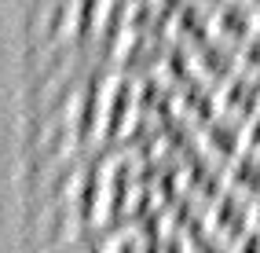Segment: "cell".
Returning <instances> with one entry per match:
<instances>
[{
	"label": "cell",
	"instance_id": "cell-1",
	"mask_svg": "<svg viewBox=\"0 0 260 253\" xmlns=\"http://www.w3.org/2000/svg\"><path fill=\"white\" fill-rule=\"evenodd\" d=\"M205 228L213 235H220L228 246H235L242 235L253 228V202L223 187L209 206H205Z\"/></svg>",
	"mask_w": 260,
	"mask_h": 253
},
{
	"label": "cell",
	"instance_id": "cell-2",
	"mask_svg": "<svg viewBox=\"0 0 260 253\" xmlns=\"http://www.w3.org/2000/svg\"><path fill=\"white\" fill-rule=\"evenodd\" d=\"M242 147H246V125L235 121V117L216 114V117H209V121L202 125V150H205V158L228 165Z\"/></svg>",
	"mask_w": 260,
	"mask_h": 253
},
{
	"label": "cell",
	"instance_id": "cell-3",
	"mask_svg": "<svg viewBox=\"0 0 260 253\" xmlns=\"http://www.w3.org/2000/svg\"><path fill=\"white\" fill-rule=\"evenodd\" d=\"M216 103H220V114H228V117L246 125L249 117L260 114V81L238 70L235 77H228L216 88Z\"/></svg>",
	"mask_w": 260,
	"mask_h": 253
},
{
	"label": "cell",
	"instance_id": "cell-4",
	"mask_svg": "<svg viewBox=\"0 0 260 253\" xmlns=\"http://www.w3.org/2000/svg\"><path fill=\"white\" fill-rule=\"evenodd\" d=\"M256 33V8L246 0H223L213 8V37H220L223 44H246Z\"/></svg>",
	"mask_w": 260,
	"mask_h": 253
},
{
	"label": "cell",
	"instance_id": "cell-5",
	"mask_svg": "<svg viewBox=\"0 0 260 253\" xmlns=\"http://www.w3.org/2000/svg\"><path fill=\"white\" fill-rule=\"evenodd\" d=\"M223 180H228V191L253 202L260 195V154H253L249 147H242L238 154L223 165Z\"/></svg>",
	"mask_w": 260,
	"mask_h": 253
},
{
	"label": "cell",
	"instance_id": "cell-6",
	"mask_svg": "<svg viewBox=\"0 0 260 253\" xmlns=\"http://www.w3.org/2000/svg\"><path fill=\"white\" fill-rule=\"evenodd\" d=\"M238 70L260 81V29L253 33L246 44H238Z\"/></svg>",
	"mask_w": 260,
	"mask_h": 253
},
{
	"label": "cell",
	"instance_id": "cell-7",
	"mask_svg": "<svg viewBox=\"0 0 260 253\" xmlns=\"http://www.w3.org/2000/svg\"><path fill=\"white\" fill-rule=\"evenodd\" d=\"M231 253H260V228H249V231L231 246Z\"/></svg>",
	"mask_w": 260,
	"mask_h": 253
},
{
	"label": "cell",
	"instance_id": "cell-8",
	"mask_svg": "<svg viewBox=\"0 0 260 253\" xmlns=\"http://www.w3.org/2000/svg\"><path fill=\"white\" fill-rule=\"evenodd\" d=\"M246 147L253 150V154H260V114L246 121Z\"/></svg>",
	"mask_w": 260,
	"mask_h": 253
},
{
	"label": "cell",
	"instance_id": "cell-9",
	"mask_svg": "<svg viewBox=\"0 0 260 253\" xmlns=\"http://www.w3.org/2000/svg\"><path fill=\"white\" fill-rule=\"evenodd\" d=\"M253 228H260V195L253 198Z\"/></svg>",
	"mask_w": 260,
	"mask_h": 253
},
{
	"label": "cell",
	"instance_id": "cell-10",
	"mask_svg": "<svg viewBox=\"0 0 260 253\" xmlns=\"http://www.w3.org/2000/svg\"><path fill=\"white\" fill-rule=\"evenodd\" d=\"M246 4H253V8H260V0H246Z\"/></svg>",
	"mask_w": 260,
	"mask_h": 253
},
{
	"label": "cell",
	"instance_id": "cell-11",
	"mask_svg": "<svg viewBox=\"0 0 260 253\" xmlns=\"http://www.w3.org/2000/svg\"><path fill=\"white\" fill-rule=\"evenodd\" d=\"M256 29H260V8H256Z\"/></svg>",
	"mask_w": 260,
	"mask_h": 253
}]
</instances>
